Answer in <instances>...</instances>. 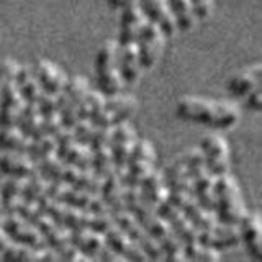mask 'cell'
<instances>
[{"label":"cell","instance_id":"obj_1","mask_svg":"<svg viewBox=\"0 0 262 262\" xmlns=\"http://www.w3.org/2000/svg\"><path fill=\"white\" fill-rule=\"evenodd\" d=\"M125 208L133 213V216L147 229V233L158 241V244L162 249L164 257L169 260H185L184 243L179 239L174 231H172L167 220L143 199L141 192H139V187L126 185Z\"/></svg>","mask_w":262,"mask_h":262},{"label":"cell","instance_id":"obj_2","mask_svg":"<svg viewBox=\"0 0 262 262\" xmlns=\"http://www.w3.org/2000/svg\"><path fill=\"white\" fill-rule=\"evenodd\" d=\"M176 113L180 120L199 123L215 129H228L234 126L241 117V110L234 102L213 100L205 97L185 95L176 105Z\"/></svg>","mask_w":262,"mask_h":262},{"label":"cell","instance_id":"obj_3","mask_svg":"<svg viewBox=\"0 0 262 262\" xmlns=\"http://www.w3.org/2000/svg\"><path fill=\"white\" fill-rule=\"evenodd\" d=\"M39 208L46 211L57 225H61L66 229H77V228H92L97 231H105L113 220L112 215H100V213H92L87 210H80L71 207L68 203L54 200L51 196H43L39 202Z\"/></svg>","mask_w":262,"mask_h":262},{"label":"cell","instance_id":"obj_4","mask_svg":"<svg viewBox=\"0 0 262 262\" xmlns=\"http://www.w3.org/2000/svg\"><path fill=\"white\" fill-rule=\"evenodd\" d=\"M38 172L43 177H46L49 182H62L69 184L72 187L84 188V190H90L98 193L102 184V177H98L92 169H82L77 166H72L61 161L57 156H53L46 161H43L38 166Z\"/></svg>","mask_w":262,"mask_h":262},{"label":"cell","instance_id":"obj_5","mask_svg":"<svg viewBox=\"0 0 262 262\" xmlns=\"http://www.w3.org/2000/svg\"><path fill=\"white\" fill-rule=\"evenodd\" d=\"M248 211L237 180L228 174L215 177V215L225 225H237Z\"/></svg>","mask_w":262,"mask_h":262},{"label":"cell","instance_id":"obj_6","mask_svg":"<svg viewBox=\"0 0 262 262\" xmlns=\"http://www.w3.org/2000/svg\"><path fill=\"white\" fill-rule=\"evenodd\" d=\"M16 213L23 216L27 221L35 226L39 234L43 236L46 246H49L56 252L62 251L66 246L69 244V231L61 225H57L56 221L48 215L46 211L39 208L38 203L31 202H21L16 208Z\"/></svg>","mask_w":262,"mask_h":262},{"label":"cell","instance_id":"obj_7","mask_svg":"<svg viewBox=\"0 0 262 262\" xmlns=\"http://www.w3.org/2000/svg\"><path fill=\"white\" fill-rule=\"evenodd\" d=\"M118 51L120 45L117 39L106 41L97 53V82L100 92L105 95H115L121 92L123 82L120 66H118Z\"/></svg>","mask_w":262,"mask_h":262},{"label":"cell","instance_id":"obj_8","mask_svg":"<svg viewBox=\"0 0 262 262\" xmlns=\"http://www.w3.org/2000/svg\"><path fill=\"white\" fill-rule=\"evenodd\" d=\"M48 196H51L54 200H59L62 203H68L71 207H76L80 210H87L92 213H100V215H112L108 207L105 202L100 199V195L90 190H84V188L72 187L69 184L62 182H54L51 180L48 185Z\"/></svg>","mask_w":262,"mask_h":262},{"label":"cell","instance_id":"obj_9","mask_svg":"<svg viewBox=\"0 0 262 262\" xmlns=\"http://www.w3.org/2000/svg\"><path fill=\"white\" fill-rule=\"evenodd\" d=\"M202 167H205L203 156L200 149H188L184 154L170 164L164 170V179L170 192L185 190L190 192L192 188V179Z\"/></svg>","mask_w":262,"mask_h":262},{"label":"cell","instance_id":"obj_10","mask_svg":"<svg viewBox=\"0 0 262 262\" xmlns=\"http://www.w3.org/2000/svg\"><path fill=\"white\" fill-rule=\"evenodd\" d=\"M156 164V149L147 139H136V144L131 151L123 169V179L128 187H139L143 179L154 169Z\"/></svg>","mask_w":262,"mask_h":262},{"label":"cell","instance_id":"obj_11","mask_svg":"<svg viewBox=\"0 0 262 262\" xmlns=\"http://www.w3.org/2000/svg\"><path fill=\"white\" fill-rule=\"evenodd\" d=\"M112 220L115 225L121 228L123 231H125L131 239L146 252V256L149 260H158V259L164 257L162 249L158 244V241L147 233V229L133 216L131 211H128V210L115 211V213H112Z\"/></svg>","mask_w":262,"mask_h":262},{"label":"cell","instance_id":"obj_12","mask_svg":"<svg viewBox=\"0 0 262 262\" xmlns=\"http://www.w3.org/2000/svg\"><path fill=\"white\" fill-rule=\"evenodd\" d=\"M89 90V80L84 76H74L69 77L62 92L57 94V98H59V115L64 126L72 128L74 123L79 120L80 105L84 102V97L87 95Z\"/></svg>","mask_w":262,"mask_h":262},{"label":"cell","instance_id":"obj_13","mask_svg":"<svg viewBox=\"0 0 262 262\" xmlns=\"http://www.w3.org/2000/svg\"><path fill=\"white\" fill-rule=\"evenodd\" d=\"M56 139V156L61 161L72 164L82 169H92V147L79 143L74 138L72 128L62 126L54 135Z\"/></svg>","mask_w":262,"mask_h":262},{"label":"cell","instance_id":"obj_14","mask_svg":"<svg viewBox=\"0 0 262 262\" xmlns=\"http://www.w3.org/2000/svg\"><path fill=\"white\" fill-rule=\"evenodd\" d=\"M200 152L205 167L215 177L229 172V144L225 136L218 133L205 135L200 141Z\"/></svg>","mask_w":262,"mask_h":262},{"label":"cell","instance_id":"obj_15","mask_svg":"<svg viewBox=\"0 0 262 262\" xmlns=\"http://www.w3.org/2000/svg\"><path fill=\"white\" fill-rule=\"evenodd\" d=\"M138 108V100L133 95H105L103 108L95 121L97 126H117L123 121H129Z\"/></svg>","mask_w":262,"mask_h":262},{"label":"cell","instance_id":"obj_16","mask_svg":"<svg viewBox=\"0 0 262 262\" xmlns=\"http://www.w3.org/2000/svg\"><path fill=\"white\" fill-rule=\"evenodd\" d=\"M166 35L164 31L158 27L156 23L147 20L143 27L141 33L136 39L138 46V54H139V62H141L143 69H151L159 59L162 53L164 43H166Z\"/></svg>","mask_w":262,"mask_h":262},{"label":"cell","instance_id":"obj_17","mask_svg":"<svg viewBox=\"0 0 262 262\" xmlns=\"http://www.w3.org/2000/svg\"><path fill=\"white\" fill-rule=\"evenodd\" d=\"M169 202L172 205H176L180 211H184V215L199 228V231L200 229H207V228L213 226L218 221L215 211L202 207V205L196 202L195 196L192 195V192H185V190L170 192Z\"/></svg>","mask_w":262,"mask_h":262},{"label":"cell","instance_id":"obj_18","mask_svg":"<svg viewBox=\"0 0 262 262\" xmlns=\"http://www.w3.org/2000/svg\"><path fill=\"white\" fill-rule=\"evenodd\" d=\"M136 129L129 121H123L120 125L113 126V133L110 139V149L113 156L115 167L123 170L126 166V161L129 158L131 151L136 144Z\"/></svg>","mask_w":262,"mask_h":262},{"label":"cell","instance_id":"obj_19","mask_svg":"<svg viewBox=\"0 0 262 262\" xmlns=\"http://www.w3.org/2000/svg\"><path fill=\"white\" fill-rule=\"evenodd\" d=\"M4 229L10 241L27 244V246H46L43 236L39 234L38 229L33 226L30 221H27L18 213H5L4 215Z\"/></svg>","mask_w":262,"mask_h":262},{"label":"cell","instance_id":"obj_20","mask_svg":"<svg viewBox=\"0 0 262 262\" xmlns=\"http://www.w3.org/2000/svg\"><path fill=\"white\" fill-rule=\"evenodd\" d=\"M237 231L249 256L259 260L262 257V218L259 211H246L237 223Z\"/></svg>","mask_w":262,"mask_h":262},{"label":"cell","instance_id":"obj_21","mask_svg":"<svg viewBox=\"0 0 262 262\" xmlns=\"http://www.w3.org/2000/svg\"><path fill=\"white\" fill-rule=\"evenodd\" d=\"M125 179H123V170L115 167L105 177H102L100 190L98 195L108 207L110 213L126 210L125 208Z\"/></svg>","mask_w":262,"mask_h":262},{"label":"cell","instance_id":"obj_22","mask_svg":"<svg viewBox=\"0 0 262 262\" xmlns=\"http://www.w3.org/2000/svg\"><path fill=\"white\" fill-rule=\"evenodd\" d=\"M196 241L211 246V248L218 251H223L237 246L241 243V237L239 231H237V225H225L221 221H216L213 226L207 229H200Z\"/></svg>","mask_w":262,"mask_h":262},{"label":"cell","instance_id":"obj_23","mask_svg":"<svg viewBox=\"0 0 262 262\" xmlns=\"http://www.w3.org/2000/svg\"><path fill=\"white\" fill-rule=\"evenodd\" d=\"M147 18L144 12L139 7L138 0L128 4L126 7L121 8V16H120V33H118V43L126 45V43H136V39L141 33L143 27L146 25Z\"/></svg>","mask_w":262,"mask_h":262},{"label":"cell","instance_id":"obj_24","mask_svg":"<svg viewBox=\"0 0 262 262\" xmlns=\"http://www.w3.org/2000/svg\"><path fill=\"white\" fill-rule=\"evenodd\" d=\"M103 234H105L106 246H110L113 251H117L120 256L125 257V260H135V262L149 260L146 256V252L115 223H112L106 228Z\"/></svg>","mask_w":262,"mask_h":262},{"label":"cell","instance_id":"obj_25","mask_svg":"<svg viewBox=\"0 0 262 262\" xmlns=\"http://www.w3.org/2000/svg\"><path fill=\"white\" fill-rule=\"evenodd\" d=\"M33 71H35V76L39 82L41 89H43V92L48 94H54V95L61 94L69 80L68 72L49 59H39L35 64V69Z\"/></svg>","mask_w":262,"mask_h":262},{"label":"cell","instance_id":"obj_26","mask_svg":"<svg viewBox=\"0 0 262 262\" xmlns=\"http://www.w3.org/2000/svg\"><path fill=\"white\" fill-rule=\"evenodd\" d=\"M138 4L144 12L146 18L158 25L166 36H172L177 31L174 13L167 0H138Z\"/></svg>","mask_w":262,"mask_h":262},{"label":"cell","instance_id":"obj_27","mask_svg":"<svg viewBox=\"0 0 262 262\" xmlns=\"http://www.w3.org/2000/svg\"><path fill=\"white\" fill-rule=\"evenodd\" d=\"M158 211L167 220V223L170 225L172 231L176 233V236L184 244L196 241V237H199V228H196L192 221L184 215V211H180L176 205H172L167 200L162 207L158 208Z\"/></svg>","mask_w":262,"mask_h":262},{"label":"cell","instance_id":"obj_28","mask_svg":"<svg viewBox=\"0 0 262 262\" xmlns=\"http://www.w3.org/2000/svg\"><path fill=\"white\" fill-rule=\"evenodd\" d=\"M139 192H141L143 199L158 210L162 207L164 203L169 200V187L166 184V179H164V172L152 169L149 174H147L143 182L139 184Z\"/></svg>","mask_w":262,"mask_h":262},{"label":"cell","instance_id":"obj_29","mask_svg":"<svg viewBox=\"0 0 262 262\" xmlns=\"http://www.w3.org/2000/svg\"><path fill=\"white\" fill-rule=\"evenodd\" d=\"M25 105L27 102L15 87V82H10L0 97V126H16Z\"/></svg>","mask_w":262,"mask_h":262},{"label":"cell","instance_id":"obj_30","mask_svg":"<svg viewBox=\"0 0 262 262\" xmlns=\"http://www.w3.org/2000/svg\"><path fill=\"white\" fill-rule=\"evenodd\" d=\"M2 257L5 260H57L59 256L54 249H51L49 246H41V248H36V246H27V244H20V243H13L10 241V244L0 252Z\"/></svg>","mask_w":262,"mask_h":262},{"label":"cell","instance_id":"obj_31","mask_svg":"<svg viewBox=\"0 0 262 262\" xmlns=\"http://www.w3.org/2000/svg\"><path fill=\"white\" fill-rule=\"evenodd\" d=\"M262 66L260 62H254L248 68L237 71L228 79V92L234 97H246L251 90L260 85Z\"/></svg>","mask_w":262,"mask_h":262},{"label":"cell","instance_id":"obj_32","mask_svg":"<svg viewBox=\"0 0 262 262\" xmlns=\"http://www.w3.org/2000/svg\"><path fill=\"white\" fill-rule=\"evenodd\" d=\"M69 231V243L76 246L79 251H82L89 259L97 257L98 252L105 246V234L102 231H97L92 228H77L68 229Z\"/></svg>","mask_w":262,"mask_h":262},{"label":"cell","instance_id":"obj_33","mask_svg":"<svg viewBox=\"0 0 262 262\" xmlns=\"http://www.w3.org/2000/svg\"><path fill=\"white\" fill-rule=\"evenodd\" d=\"M0 172L8 177L28 179L38 172L36 164L30 159L28 154L23 152H5L0 156Z\"/></svg>","mask_w":262,"mask_h":262},{"label":"cell","instance_id":"obj_34","mask_svg":"<svg viewBox=\"0 0 262 262\" xmlns=\"http://www.w3.org/2000/svg\"><path fill=\"white\" fill-rule=\"evenodd\" d=\"M192 195L202 207L215 211V176L202 167L192 179Z\"/></svg>","mask_w":262,"mask_h":262},{"label":"cell","instance_id":"obj_35","mask_svg":"<svg viewBox=\"0 0 262 262\" xmlns=\"http://www.w3.org/2000/svg\"><path fill=\"white\" fill-rule=\"evenodd\" d=\"M118 66H120V72H121L123 82H125V84H135V82L138 80V77H139V74H141V71H143L141 62H139V54H138L136 43L120 45Z\"/></svg>","mask_w":262,"mask_h":262},{"label":"cell","instance_id":"obj_36","mask_svg":"<svg viewBox=\"0 0 262 262\" xmlns=\"http://www.w3.org/2000/svg\"><path fill=\"white\" fill-rule=\"evenodd\" d=\"M13 82H15V87L18 89V92L21 94V97L25 98V102L36 103L39 95L43 94V89H41L39 82L35 76V71L27 64H18Z\"/></svg>","mask_w":262,"mask_h":262},{"label":"cell","instance_id":"obj_37","mask_svg":"<svg viewBox=\"0 0 262 262\" xmlns=\"http://www.w3.org/2000/svg\"><path fill=\"white\" fill-rule=\"evenodd\" d=\"M31 141L33 138L25 135L18 126H0V149L28 154Z\"/></svg>","mask_w":262,"mask_h":262},{"label":"cell","instance_id":"obj_38","mask_svg":"<svg viewBox=\"0 0 262 262\" xmlns=\"http://www.w3.org/2000/svg\"><path fill=\"white\" fill-rule=\"evenodd\" d=\"M16 126L30 138H38L43 135V117H41V112L36 103L27 102L20 113L18 121H16Z\"/></svg>","mask_w":262,"mask_h":262},{"label":"cell","instance_id":"obj_39","mask_svg":"<svg viewBox=\"0 0 262 262\" xmlns=\"http://www.w3.org/2000/svg\"><path fill=\"white\" fill-rule=\"evenodd\" d=\"M27 179L10 177L0 192V203H2L4 213H16L18 205L23 202V187Z\"/></svg>","mask_w":262,"mask_h":262},{"label":"cell","instance_id":"obj_40","mask_svg":"<svg viewBox=\"0 0 262 262\" xmlns=\"http://www.w3.org/2000/svg\"><path fill=\"white\" fill-rule=\"evenodd\" d=\"M30 159L36 164V167L41 162L56 156V139L51 135H41L38 138H33L31 146L28 149Z\"/></svg>","mask_w":262,"mask_h":262},{"label":"cell","instance_id":"obj_41","mask_svg":"<svg viewBox=\"0 0 262 262\" xmlns=\"http://www.w3.org/2000/svg\"><path fill=\"white\" fill-rule=\"evenodd\" d=\"M184 256L185 260H199V262H213L220 260L221 251L207 246L200 241H192L184 244Z\"/></svg>","mask_w":262,"mask_h":262},{"label":"cell","instance_id":"obj_42","mask_svg":"<svg viewBox=\"0 0 262 262\" xmlns=\"http://www.w3.org/2000/svg\"><path fill=\"white\" fill-rule=\"evenodd\" d=\"M48 185H49V180L41 176L39 172H35V174L25 180L23 200L31 202V203H38L43 196H46Z\"/></svg>","mask_w":262,"mask_h":262},{"label":"cell","instance_id":"obj_43","mask_svg":"<svg viewBox=\"0 0 262 262\" xmlns=\"http://www.w3.org/2000/svg\"><path fill=\"white\" fill-rule=\"evenodd\" d=\"M170 5V10L174 13L177 30L188 31L195 23V16L192 12L190 0H167Z\"/></svg>","mask_w":262,"mask_h":262},{"label":"cell","instance_id":"obj_44","mask_svg":"<svg viewBox=\"0 0 262 262\" xmlns=\"http://www.w3.org/2000/svg\"><path fill=\"white\" fill-rule=\"evenodd\" d=\"M95 131H97V125L89 118H79L72 126L74 138H76L79 143H84L89 146H90V143H92V138L95 135Z\"/></svg>","mask_w":262,"mask_h":262},{"label":"cell","instance_id":"obj_45","mask_svg":"<svg viewBox=\"0 0 262 262\" xmlns=\"http://www.w3.org/2000/svg\"><path fill=\"white\" fill-rule=\"evenodd\" d=\"M16 69H18V62L13 59H4L0 61V97H2L5 87L13 82Z\"/></svg>","mask_w":262,"mask_h":262},{"label":"cell","instance_id":"obj_46","mask_svg":"<svg viewBox=\"0 0 262 262\" xmlns=\"http://www.w3.org/2000/svg\"><path fill=\"white\" fill-rule=\"evenodd\" d=\"M36 105H38L41 115L59 112V98H57V95H54V94L43 92V94L39 95Z\"/></svg>","mask_w":262,"mask_h":262},{"label":"cell","instance_id":"obj_47","mask_svg":"<svg viewBox=\"0 0 262 262\" xmlns=\"http://www.w3.org/2000/svg\"><path fill=\"white\" fill-rule=\"evenodd\" d=\"M41 117H43V135H51V136H54L57 131H59L64 126L59 112L46 113V115H41Z\"/></svg>","mask_w":262,"mask_h":262},{"label":"cell","instance_id":"obj_48","mask_svg":"<svg viewBox=\"0 0 262 262\" xmlns=\"http://www.w3.org/2000/svg\"><path fill=\"white\" fill-rule=\"evenodd\" d=\"M195 20H207L213 12L215 0H190Z\"/></svg>","mask_w":262,"mask_h":262},{"label":"cell","instance_id":"obj_49","mask_svg":"<svg viewBox=\"0 0 262 262\" xmlns=\"http://www.w3.org/2000/svg\"><path fill=\"white\" fill-rule=\"evenodd\" d=\"M57 256H59V259H64V260H89V257L85 256L84 252L79 251L76 246H72L71 243L66 246V248L62 251L57 252Z\"/></svg>","mask_w":262,"mask_h":262},{"label":"cell","instance_id":"obj_50","mask_svg":"<svg viewBox=\"0 0 262 262\" xmlns=\"http://www.w3.org/2000/svg\"><path fill=\"white\" fill-rule=\"evenodd\" d=\"M246 98V106L252 112H260L262 110V92H260V85L256 87L254 90L244 97Z\"/></svg>","mask_w":262,"mask_h":262},{"label":"cell","instance_id":"obj_51","mask_svg":"<svg viewBox=\"0 0 262 262\" xmlns=\"http://www.w3.org/2000/svg\"><path fill=\"white\" fill-rule=\"evenodd\" d=\"M97 257H100L102 260H105V262H108V260H113V262H121V260H125V257L123 256H120V254L117 252V251H113L110 246H106V243H105V246H103V249L98 252V256Z\"/></svg>","mask_w":262,"mask_h":262},{"label":"cell","instance_id":"obj_52","mask_svg":"<svg viewBox=\"0 0 262 262\" xmlns=\"http://www.w3.org/2000/svg\"><path fill=\"white\" fill-rule=\"evenodd\" d=\"M4 210H2V203H0V252H2L8 244H10V237L7 236L5 229H4Z\"/></svg>","mask_w":262,"mask_h":262},{"label":"cell","instance_id":"obj_53","mask_svg":"<svg viewBox=\"0 0 262 262\" xmlns=\"http://www.w3.org/2000/svg\"><path fill=\"white\" fill-rule=\"evenodd\" d=\"M106 2H108V5L113 8V10H121L123 7H126L131 2H135V0H106Z\"/></svg>","mask_w":262,"mask_h":262}]
</instances>
